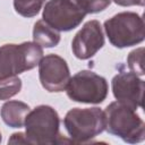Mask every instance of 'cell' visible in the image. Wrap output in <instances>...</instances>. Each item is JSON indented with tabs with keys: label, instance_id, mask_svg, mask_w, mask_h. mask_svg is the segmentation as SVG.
Listing matches in <instances>:
<instances>
[{
	"label": "cell",
	"instance_id": "obj_14",
	"mask_svg": "<svg viewBox=\"0 0 145 145\" xmlns=\"http://www.w3.org/2000/svg\"><path fill=\"white\" fill-rule=\"evenodd\" d=\"M22 89V79L17 76L0 79V101L9 100Z\"/></svg>",
	"mask_w": 145,
	"mask_h": 145
},
{
	"label": "cell",
	"instance_id": "obj_5",
	"mask_svg": "<svg viewBox=\"0 0 145 145\" xmlns=\"http://www.w3.org/2000/svg\"><path fill=\"white\" fill-rule=\"evenodd\" d=\"M104 31L109 42L118 48H129L139 44L145 39V24L140 15L122 11L104 22Z\"/></svg>",
	"mask_w": 145,
	"mask_h": 145
},
{
	"label": "cell",
	"instance_id": "obj_6",
	"mask_svg": "<svg viewBox=\"0 0 145 145\" xmlns=\"http://www.w3.org/2000/svg\"><path fill=\"white\" fill-rule=\"evenodd\" d=\"M66 92L74 102L100 104L106 99L109 86L104 77L92 70H80L69 78Z\"/></svg>",
	"mask_w": 145,
	"mask_h": 145
},
{
	"label": "cell",
	"instance_id": "obj_1",
	"mask_svg": "<svg viewBox=\"0 0 145 145\" xmlns=\"http://www.w3.org/2000/svg\"><path fill=\"white\" fill-rule=\"evenodd\" d=\"M104 112L105 130L129 144L142 143L145 139V123L130 106L114 101Z\"/></svg>",
	"mask_w": 145,
	"mask_h": 145
},
{
	"label": "cell",
	"instance_id": "obj_11",
	"mask_svg": "<svg viewBox=\"0 0 145 145\" xmlns=\"http://www.w3.org/2000/svg\"><path fill=\"white\" fill-rule=\"evenodd\" d=\"M28 104L22 101H8L1 106V118L3 122L10 128H22L25 122V118L29 112Z\"/></svg>",
	"mask_w": 145,
	"mask_h": 145
},
{
	"label": "cell",
	"instance_id": "obj_13",
	"mask_svg": "<svg viewBox=\"0 0 145 145\" xmlns=\"http://www.w3.org/2000/svg\"><path fill=\"white\" fill-rule=\"evenodd\" d=\"M45 0H14V8L23 17H34L42 9Z\"/></svg>",
	"mask_w": 145,
	"mask_h": 145
},
{
	"label": "cell",
	"instance_id": "obj_10",
	"mask_svg": "<svg viewBox=\"0 0 145 145\" xmlns=\"http://www.w3.org/2000/svg\"><path fill=\"white\" fill-rule=\"evenodd\" d=\"M104 45V35L99 20L93 19L83 25L77 32L72 42L71 50L74 56L80 60H87L96 54Z\"/></svg>",
	"mask_w": 145,
	"mask_h": 145
},
{
	"label": "cell",
	"instance_id": "obj_19",
	"mask_svg": "<svg viewBox=\"0 0 145 145\" xmlns=\"http://www.w3.org/2000/svg\"><path fill=\"white\" fill-rule=\"evenodd\" d=\"M1 140H2V136H1V133H0V143H1Z\"/></svg>",
	"mask_w": 145,
	"mask_h": 145
},
{
	"label": "cell",
	"instance_id": "obj_9",
	"mask_svg": "<svg viewBox=\"0 0 145 145\" xmlns=\"http://www.w3.org/2000/svg\"><path fill=\"white\" fill-rule=\"evenodd\" d=\"M112 93L117 101L134 110L143 106V94L145 83L131 71L118 72L111 82Z\"/></svg>",
	"mask_w": 145,
	"mask_h": 145
},
{
	"label": "cell",
	"instance_id": "obj_18",
	"mask_svg": "<svg viewBox=\"0 0 145 145\" xmlns=\"http://www.w3.org/2000/svg\"><path fill=\"white\" fill-rule=\"evenodd\" d=\"M118 6L122 7H130V6H144L145 0H111Z\"/></svg>",
	"mask_w": 145,
	"mask_h": 145
},
{
	"label": "cell",
	"instance_id": "obj_7",
	"mask_svg": "<svg viewBox=\"0 0 145 145\" xmlns=\"http://www.w3.org/2000/svg\"><path fill=\"white\" fill-rule=\"evenodd\" d=\"M85 16V12L68 0H49L42 14L43 20L59 32H69L78 27Z\"/></svg>",
	"mask_w": 145,
	"mask_h": 145
},
{
	"label": "cell",
	"instance_id": "obj_4",
	"mask_svg": "<svg viewBox=\"0 0 145 145\" xmlns=\"http://www.w3.org/2000/svg\"><path fill=\"white\" fill-rule=\"evenodd\" d=\"M63 127L72 143H87L105 130L104 112L100 108H74L63 118Z\"/></svg>",
	"mask_w": 145,
	"mask_h": 145
},
{
	"label": "cell",
	"instance_id": "obj_16",
	"mask_svg": "<svg viewBox=\"0 0 145 145\" xmlns=\"http://www.w3.org/2000/svg\"><path fill=\"white\" fill-rule=\"evenodd\" d=\"M143 54L144 48H138L133 50L127 57V65L131 72L136 74L137 76H143L144 72V65H143Z\"/></svg>",
	"mask_w": 145,
	"mask_h": 145
},
{
	"label": "cell",
	"instance_id": "obj_12",
	"mask_svg": "<svg viewBox=\"0 0 145 145\" xmlns=\"http://www.w3.org/2000/svg\"><path fill=\"white\" fill-rule=\"evenodd\" d=\"M60 32L51 27L43 19L37 20L33 27V42L42 48H54L60 42Z\"/></svg>",
	"mask_w": 145,
	"mask_h": 145
},
{
	"label": "cell",
	"instance_id": "obj_2",
	"mask_svg": "<svg viewBox=\"0 0 145 145\" xmlns=\"http://www.w3.org/2000/svg\"><path fill=\"white\" fill-rule=\"evenodd\" d=\"M25 135L29 144L53 145L65 140L59 131L60 118L58 112L50 105L41 104L29 111L25 118Z\"/></svg>",
	"mask_w": 145,
	"mask_h": 145
},
{
	"label": "cell",
	"instance_id": "obj_15",
	"mask_svg": "<svg viewBox=\"0 0 145 145\" xmlns=\"http://www.w3.org/2000/svg\"><path fill=\"white\" fill-rule=\"evenodd\" d=\"M68 1L71 2L76 8H78L86 15L103 11L111 3V0H68Z\"/></svg>",
	"mask_w": 145,
	"mask_h": 145
},
{
	"label": "cell",
	"instance_id": "obj_17",
	"mask_svg": "<svg viewBox=\"0 0 145 145\" xmlns=\"http://www.w3.org/2000/svg\"><path fill=\"white\" fill-rule=\"evenodd\" d=\"M8 143L10 144H29L27 138H26V135L24 133H15L11 135V137L9 138Z\"/></svg>",
	"mask_w": 145,
	"mask_h": 145
},
{
	"label": "cell",
	"instance_id": "obj_8",
	"mask_svg": "<svg viewBox=\"0 0 145 145\" xmlns=\"http://www.w3.org/2000/svg\"><path fill=\"white\" fill-rule=\"evenodd\" d=\"M39 78L43 88L51 93L66 89L70 78L67 61L58 54H48L39 62Z\"/></svg>",
	"mask_w": 145,
	"mask_h": 145
},
{
	"label": "cell",
	"instance_id": "obj_3",
	"mask_svg": "<svg viewBox=\"0 0 145 145\" xmlns=\"http://www.w3.org/2000/svg\"><path fill=\"white\" fill-rule=\"evenodd\" d=\"M43 58V48L35 42L0 46V79L31 70Z\"/></svg>",
	"mask_w": 145,
	"mask_h": 145
}]
</instances>
